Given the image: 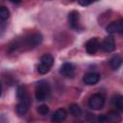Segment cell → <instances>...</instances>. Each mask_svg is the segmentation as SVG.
<instances>
[{
	"instance_id": "ba28073f",
	"label": "cell",
	"mask_w": 123,
	"mask_h": 123,
	"mask_svg": "<svg viewBox=\"0 0 123 123\" xmlns=\"http://www.w3.org/2000/svg\"><path fill=\"white\" fill-rule=\"evenodd\" d=\"M66 116H67V111L64 109H59L51 115V121L53 123H62L65 120Z\"/></svg>"
},
{
	"instance_id": "e0dca14e",
	"label": "cell",
	"mask_w": 123,
	"mask_h": 123,
	"mask_svg": "<svg viewBox=\"0 0 123 123\" xmlns=\"http://www.w3.org/2000/svg\"><path fill=\"white\" fill-rule=\"evenodd\" d=\"M89 115L90 116H88V118H89L90 123H106L104 114L98 115V116H95L94 114H89Z\"/></svg>"
},
{
	"instance_id": "7a4b0ae2",
	"label": "cell",
	"mask_w": 123,
	"mask_h": 123,
	"mask_svg": "<svg viewBox=\"0 0 123 123\" xmlns=\"http://www.w3.org/2000/svg\"><path fill=\"white\" fill-rule=\"evenodd\" d=\"M50 93V86L46 81H40L36 87V98L38 101L45 100Z\"/></svg>"
},
{
	"instance_id": "8992f818",
	"label": "cell",
	"mask_w": 123,
	"mask_h": 123,
	"mask_svg": "<svg viewBox=\"0 0 123 123\" xmlns=\"http://www.w3.org/2000/svg\"><path fill=\"white\" fill-rule=\"evenodd\" d=\"M107 32L110 34H114V33H120L121 34V33H123V18L110 23L107 26Z\"/></svg>"
},
{
	"instance_id": "4fadbf2b",
	"label": "cell",
	"mask_w": 123,
	"mask_h": 123,
	"mask_svg": "<svg viewBox=\"0 0 123 123\" xmlns=\"http://www.w3.org/2000/svg\"><path fill=\"white\" fill-rule=\"evenodd\" d=\"M122 62H123V60H122V58L120 57V56H118V55H115V56H113L111 60H110V65H111V67L112 68V69H117L121 64H122Z\"/></svg>"
},
{
	"instance_id": "5bb4252c",
	"label": "cell",
	"mask_w": 123,
	"mask_h": 123,
	"mask_svg": "<svg viewBox=\"0 0 123 123\" xmlns=\"http://www.w3.org/2000/svg\"><path fill=\"white\" fill-rule=\"evenodd\" d=\"M40 62L43 63L44 65L48 66L49 68H51V66H52L53 63H54V58H53V56L50 55V54H44V55L41 57V59H40Z\"/></svg>"
},
{
	"instance_id": "6da1fadb",
	"label": "cell",
	"mask_w": 123,
	"mask_h": 123,
	"mask_svg": "<svg viewBox=\"0 0 123 123\" xmlns=\"http://www.w3.org/2000/svg\"><path fill=\"white\" fill-rule=\"evenodd\" d=\"M42 39H43V37H42V35L40 33H33L30 36H28L27 37L23 38L22 43L19 41H14L13 45H11V47L12 49H16L17 47L23 45V46L28 47V48H34V47L37 46L38 44H40Z\"/></svg>"
},
{
	"instance_id": "8fae6325",
	"label": "cell",
	"mask_w": 123,
	"mask_h": 123,
	"mask_svg": "<svg viewBox=\"0 0 123 123\" xmlns=\"http://www.w3.org/2000/svg\"><path fill=\"white\" fill-rule=\"evenodd\" d=\"M100 80V74L96 73V72H89L87 74H86L83 78V81L86 85L91 86V85H95L99 82Z\"/></svg>"
},
{
	"instance_id": "9c48e42d",
	"label": "cell",
	"mask_w": 123,
	"mask_h": 123,
	"mask_svg": "<svg viewBox=\"0 0 123 123\" xmlns=\"http://www.w3.org/2000/svg\"><path fill=\"white\" fill-rule=\"evenodd\" d=\"M67 19H68V23H69V25H70V27L72 29H78L79 22H80L79 12H77V11H71L68 13Z\"/></svg>"
},
{
	"instance_id": "ffe728a7",
	"label": "cell",
	"mask_w": 123,
	"mask_h": 123,
	"mask_svg": "<svg viewBox=\"0 0 123 123\" xmlns=\"http://www.w3.org/2000/svg\"><path fill=\"white\" fill-rule=\"evenodd\" d=\"M49 70H50V68H49L48 66L44 65V64L41 63V62H40V63L38 64V66H37V71H38L39 74H42V75H43V74H46Z\"/></svg>"
},
{
	"instance_id": "2e32d148",
	"label": "cell",
	"mask_w": 123,
	"mask_h": 123,
	"mask_svg": "<svg viewBox=\"0 0 123 123\" xmlns=\"http://www.w3.org/2000/svg\"><path fill=\"white\" fill-rule=\"evenodd\" d=\"M69 113L72 114L73 116H80L82 113L81 108L77 104H71L69 106Z\"/></svg>"
},
{
	"instance_id": "3957f363",
	"label": "cell",
	"mask_w": 123,
	"mask_h": 123,
	"mask_svg": "<svg viewBox=\"0 0 123 123\" xmlns=\"http://www.w3.org/2000/svg\"><path fill=\"white\" fill-rule=\"evenodd\" d=\"M105 104V97L101 93H94L88 99V107L92 110H101Z\"/></svg>"
},
{
	"instance_id": "30bf717a",
	"label": "cell",
	"mask_w": 123,
	"mask_h": 123,
	"mask_svg": "<svg viewBox=\"0 0 123 123\" xmlns=\"http://www.w3.org/2000/svg\"><path fill=\"white\" fill-rule=\"evenodd\" d=\"M104 52H111L115 49V42L112 37H106L102 42H101V47H100Z\"/></svg>"
},
{
	"instance_id": "52a82bcc",
	"label": "cell",
	"mask_w": 123,
	"mask_h": 123,
	"mask_svg": "<svg viewBox=\"0 0 123 123\" xmlns=\"http://www.w3.org/2000/svg\"><path fill=\"white\" fill-rule=\"evenodd\" d=\"M60 72L62 75L67 78H72L75 75V67L71 62H65L62 65Z\"/></svg>"
},
{
	"instance_id": "5b68a950",
	"label": "cell",
	"mask_w": 123,
	"mask_h": 123,
	"mask_svg": "<svg viewBox=\"0 0 123 123\" xmlns=\"http://www.w3.org/2000/svg\"><path fill=\"white\" fill-rule=\"evenodd\" d=\"M30 105H31V98H30V96H27L26 98L20 100L18 102V104L16 105V107H15V111H16L17 114H19V115L25 114L28 111V110L30 108Z\"/></svg>"
},
{
	"instance_id": "ac0fdd59",
	"label": "cell",
	"mask_w": 123,
	"mask_h": 123,
	"mask_svg": "<svg viewBox=\"0 0 123 123\" xmlns=\"http://www.w3.org/2000/svg\"><path fill=\"white\" fill-rule=\"evenodd\" d=\"M9 17H10V11L5 6H1L0 7V18H1V20L5 21Z\"/></svg>"
},
{
	"instance_id": "d6986e66",
	"label": "cell",
	"mask_w": 123,
	"mask_h": 123,
	"mask_svg": "<svg viewBox=\"0 0 123 123\" xmlns=\"http://www.w3.org/2000/svg\"><path fill=\"white\" fill-rule=\"evenodd\" d=\"M37 112L40 114V115H46L48 112H49V108L48 106L46 105H41L37 108Z\"/></svg>"
},
{
	"instance_id": "9a60e30c",
	"label": "cell",
	"mask_w": 123,
	"mask_h": 123,
	"mask_svg": "<svg viewBox=\"0 0 123 123\" xmlns=\"http://www.w3.org/2000/svg\"><path fill=\"white\" fill-rule=\"evenodd\" d=\"M16 96L18 98V100H22L24 98H26L28 95V92H27V88L25 86H19L17 87V92H16Z\"/></svg>"
},
{
	"instance_id": "7c38bea8",
	"label": "cell",
	"mask_w": 123,
	"mask_h": 123,
	"mask_svg": "<svg viewBox=\"0 0 123 123\" xmlns=\"http://www.w3.org/2000/svg\"><path fill=\"white\" fill-rule=\"evenodd\" d=\"M105 121L106 123H120L121 115L117 111H111L105 115Z\"/></svg>"
},
{
	"instance_id": "44dd1931",
	"label": "cell",
	"mask_w": 123,
	"mask_h": 123,
	"mask_svg": "<svg viewBox=\"0 0 123 123\" xmlns=\"http://www.w3.org/2000/svg\"><path fill=\"white\" fill-rule=\"evenodd\" d=\"M115 106L121 111H123V96H118L115 100Z\"/></svg>"
},
{
	"instance_id": "277c9868",
	"label": "cell",
	"mask_w": 123,
	"mask_h": 123,
	"mask_svg": "<svg viewBox=\"0 0 123 123\" xmlns=\"http://www.w3.org/2000/svg\"><path fill=\"white\" fill-rule=\"evenodd\" d=\"M101 47V43L98 39V37H92L87 40L86 43V50L89 55L95 54Z\"/></svg>"
},
{
	"instance_id": "7402d4cb",
	"label": "cell",
	"mask_w": 123,
	"mask_h": 123,
	"mask_svg": "<svg viewBox=\"0 0 123 123\" xmlns=\"http://www.w3.org/2000/svg\"><path fill=\"white\" fill-rule=\"evenodd\" d=\"M79 4H80V5H82V6H88V5H90V4H91V2H90V1H84V0H80V1H79Z\"/></svg>"
}]
</instances>
